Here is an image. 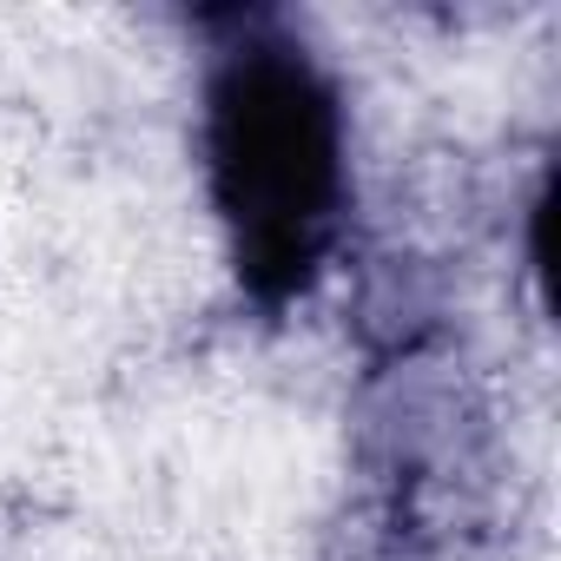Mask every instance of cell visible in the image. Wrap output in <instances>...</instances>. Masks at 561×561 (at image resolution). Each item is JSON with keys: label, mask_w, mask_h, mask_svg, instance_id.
<instances>
[{"label": "cell", "mask_w": 561, "mask_h": 561, "mask_svg": "<svg viewBox=\"0 0 561 561\" xmlns=\"http://www.w3.org/2000/svg\"><path fill=\"white\" fill-rule=\"evenodd\" d=\"M205 172L257 298H298L344 211V113L291 41H238L205 87Z\"/></svg>", "instance_id": "cell-1"}]
</instances>
